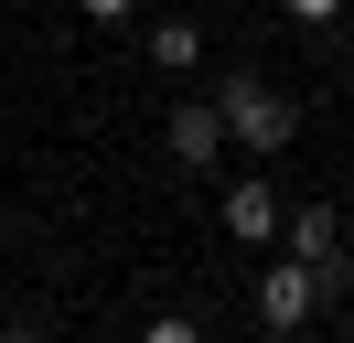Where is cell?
Listing matches in <instances>:
<instances>
[{"label": "cell", "mask_w": 354, "mask_h": 343, "mask_svg": "<svg viewBox=\"0 0 354 343\" xmlns=\"http://www.w3.org/2000/svg\"><path fill=\"white\" fill-rule=\"evenodd\" d=\"M204 97H215V118H225V150H247V161H279V150L301 140V97L268 86V75H225V86H204Z\"/></svg>", "instance_id": "6da1fadb"}, {"label": "cell", "mask_w": 354, "mask_h": 343, "mask_svg": "<svg viewBox=\"0 0 354 343\" xmlns=\"http://www.w3.org/2000/svg\"><path fill=\"white\" fill-rule=\"evenodd\" d=\"M279 257H301V268L322 279V300L354 290V268H344V214H333V204H290L279 214Z\"/></svg>", "instance_id": "7a4b0ae2"}, {"label": "cell", "mask_w": 354, "mask_h": 343, "mask_svg": "<svg viewBox=\"0 0 354 343\" xmlns=\"http://www.w3.org/2000/svg\"><path fill=\"white\" fill-rule=\"evenodd\" d=\"M161 150H172V172H215V161H225L215 97H161Z\"/></svg>", "instance_id": "3957f363"}, {"label": "cell", "mask_w": 354, "mask_h": 343, "mask_svg": "<svg viewBox=\"0 0 354 343\" xmlns=\"http://www.w3.org/2000/svg\"><path fill=\"white\" fill-rule=\"evenodd\" d=\"M279 214H290V204H279V193L258 183V172H247V183H225V193H215V225L236 236L247 257H268V247H279Z\"/></svg>", "instance_id": "277c9868"}, {"label": "cell", "mask_w": 354, "mask_h": 343, "mask_svg": "<svg viewBox=\"0 0 354 343\" xmlns=\"http://www.w3.org/2000/svg\"><path fill=\"white\" fill-rule=\"evenodd\" d=\"M311 311H322V279H311L301 257H268V268H258V322H268V333H301Z\"/></svg>", "instance_id": "5b68a950"}, {"label": "cell", "mask_w": 354, "mask_h": 343, "mask_svg": "<svg viewBox=\"0 0 354 343\" xmlns=\"http://www.w3.org/2000/svg\"><path fill=\"white\" fill-rule=\"evenodd\" d=\"M140 54H151V75H161V86H183V75H194V64H204V21H183V11H161L151 33H140Z\"/></svg>", "instance_id": "8992f818"}, {"label": "cell", "mask_w": 354, "mask_h": 343, "mask_svg": "<svg viewBox=\"0 0 354 343\" xmlns=\"http://www.w3.org/2000/svg\"><path fill=\"white\" fill-rule=\"evenodd\" d=\"M75 21H97V33H129V21H140V0H75Z\"/></svg>", "instance_id": "52a82bcc"}, {"label": "cell", "mask_w": 354, "mask_h": 343, "mask_svg": "<svg viewBox=\"0 0 354 343\" xmlns=\"http://www.w3.org/2000/svg\"><path fill=\"white\" fill-rule=\"evenodd\" d=\"M140 343H204V322H194V311H151V333H140Z\"/></svg>", "instance_id": "ba28073f"}, {"label": "cell", "mask_w": 354, "mask_h": 343, "mask_svg": "<svg viewBox=\"0 0 354 343\" xmlns=\"http://www.w3.org/2000/svg\"><path fill=\"white\" fill-rule=\"evenodd\" d=\"M279 11H290V21H311V33H333V21H344L354 0H279Z\"/></svg>", "instance_id": "9c48e42d"}, {"label": "cell", "mask_w": 354, "mask_h": 343, "mask_svg": "<svg viewBox=\"0 0 354 343\" xmlns=\"http://www.w3.org/2000/svg\"><path fill=\"white\" fill-rule=\"evenodd\" d=\"M0 343H44V322H11V311H0Z\"/></svg>", "instance_id": "30bf717a"}]
</instances>
